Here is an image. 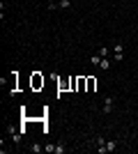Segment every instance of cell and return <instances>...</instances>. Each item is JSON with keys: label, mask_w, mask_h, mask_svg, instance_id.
I'll return each instance as SVG.
<instances>
[{"label": "cell", "mask_w": 138, "mask_h": 154, "mask_svg": "<svg viewBox=\"0 0 138 154\" xmlns=\"http://www.w3.org/2000/svg\"><path fill=\"white\" fill-rule=\"evenodd\" d=\"M113 53H115V55H113V58H115V62H122V60H124V44H122V42H115Z\"/></svg>", "instance_id": "6da1fadb"}, {"label": "cell", "mask_w": 138, "mask_h": 154, "mask_svg": "<svg viewBox=\"0 0 138 154\" xmlns=\"http://www.w3.org/2000/svg\"><path fill=\"white\" fill-rule=\"evenodd\" d=\"M115 140H106V145H101V147H97V152L99 154H108V152H115Z\"/></svg>", "instance_id": "7a4b0ae2"}, {"label": "cell", "mask_w": 138, "mask_h": 154, "mask_svg": "<svg viewBox=\"0 0 138 154\" xmlns=\"http://www.w3.org/2000/svg\"><path fill=\"white\" fill-rule=\"evenodd\" d=\"M69 9L72 7V0H58V2H48V9Z\"/></svg>", "instance_id": "3957f363"}, {"label": "cell", "mask_w": 138, "mask_h": 154, "mask_svg": "<svg viewBox=\"0 0 138 154\" xmlns=\"http://www.w3.org/2000/svg\"><path fill=\"white\" fill-rule=\"evenodd\" d=\"M113 97H106L104 99V110H101V113H106V115H108V113H113Z\"/></svg>", "instance_id": "277c9868"}, {"label": "cell", "mask_w": 138, "mask_h": 154, "mask_svg": "<svg viewBox=\"0 0 138 154\" xmlns=\"http://www.w3.org/2000/svg\"><path fill=\"white\" fill-rule=\"evenodd\" d=\"M99 69H101V71H108V69H111V58H101V62H99Z\"/></svg>", "instance_id": "5b68a950"}, {"label": "cell", "mask_w": 138, "mask_h": 154, "mask_svg": "<svg viewBox=\"0 0 138 154\" xmlns=\"http://www.w3.org/2000/svg\"><path fill=\"white\" fill-rule=\"evenodd\" d=\"M99 55H101V58H108V55H111V46H101V48H99Z\"/></svg>", "instance_id": "8992f818"}, {"label": "cell", "mask_w": 138, "mask_h": 154, "mask_svg": "<svg viewBox=\"0 0 138 154\" xmlns=\"http://www.w3.org/2000/svg\"><path fill=\"white\" fill-rule=\"evenodd\" d=\"M101 145H106V138L104 136H97L94 138V147H101Z\"/></svg>", "instance_id": "52a82bcc"}, {"label": "cell", "mask_w": 138, "mask_h": 154, "mask_svg": "<svg viewBox=\"0 0 138 154\" xmlns=\"http://www.w3.org/2000/svg\"><path fill=\"white\" fill-rule=\"evenodd\" d=\"M41 149H44V147H41V145H37V143H35V145H30V152H35V154H39Z\"/></svg>", "instance_id": "ba28073f"}, {"label": "cell", "mask_w": 138, "mask_h": 154, "mask_svg": "<svg viewBox=\"0 0 138 154\" xmlns=\"http://www.w3.org/2000/svg\"><path fill=\"white\" fill-rule=\"evenodd\" d=\"M90 62H92V64H99V62H101V55H99V53H97V55H92Z\"/></svg>", "instance_id": "9c48e42d"}, {"label": "cell", "mask_w": 138, "mask_h": 154, "mask_svg": "<svg viewBox=\"0 0 138 154\" xmlns=\"http://www.w3.org/2000/svg\"><path fill=\"white\" fill-rule=\"evenodd\" d=\"M65 149H67L65 145H55V154H65Z\"/></svg>", "instance_id": "30bf717a"}]
</instances>
